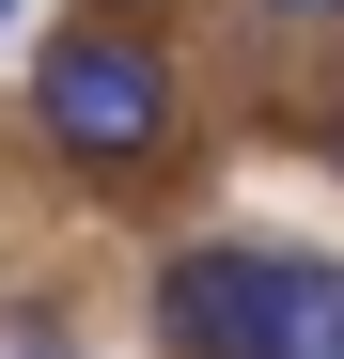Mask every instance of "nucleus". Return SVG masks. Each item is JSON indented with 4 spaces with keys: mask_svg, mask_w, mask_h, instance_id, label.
<instances>
[{
    "mask_svg": "<svg viewBox=\"0 0 344 359\" xmlns=\"http://www.w3.org/2000/svg\"><path fill=\"white\" fill-rule=\"evenodd\" d=\"M0 16H16V0H0Z\"/></svg>",
    "mask_w": 344,
    "mask_h": 359,
    "instance_id": "5",
    "label": "nucleus"
},
{
    "mask_svg": "<svg viewBox=\"0 0 344 359\" xmlns=\"http://www.w3.org/2000/svg\"><path fill=\"white\" fill-rule=\"evenodd\" d=\"M329 156H344V141H329Z\"/></svg>",
    "mask_w": 344,
    "mask_h": 359,
    "instance_id": "6",
    "label": "nucleus"
},
{
    "mask_svg": "<svg viewBox=\"0 0 344 359\" xmlns=\"http://www.w3.org/2000/svg\"><path fill=\"white\" fill-rule=\"evenodd\" d=\"M32 126L63 172H157L172 156V63L141 32H63L32 63Z\"/></svg>",
    "mask_w": 344,
    "mask_h": 359,
    "instance_id": "2",
    "label": "nucleus"
},
{
    "mask_svg": "<svg viewBox=\"0 0 344 359\" xmlns=\"http://www.w3.org/2000/svg\"><path fill=\"white\" fill-rule=\"evenodd\" d=\"M157 344L172 359H344V266L329 250H172Z\"/></svg>",
    "mask_w": 344,
    "mask_h": 359,
    "instance_id": "1",
    "label": "nucleus"
},
{
    "mask_svg": "<svg viewBox=\"0 0 344 359\" xmlns=\"http://www.w3.org/2000/svg\"><path fill=\"white\" fill-rule=\"evenodd\" d=\"M266 16H282V32H344V0H266Z\"/></svg>",
    "mask_w": 344,
    "mask_h": 359,
    "instance_id": "4",
    "label": "nucleus"
},
{
    "mask_svg": "<svg viewBox=\"0 0 344 359\" xmlns=\"http://www.w3.org/2000/svg\"><path fill=\"white\" fill-rule=\"evenodd\" d=\"M0 359H63V328H47V313H0Z\"/></svg>",
    "mask_w": 344,
    "mask_h": 359,
    "instance_id": "3",
    "label": "nucleus"
}]
</instances>
